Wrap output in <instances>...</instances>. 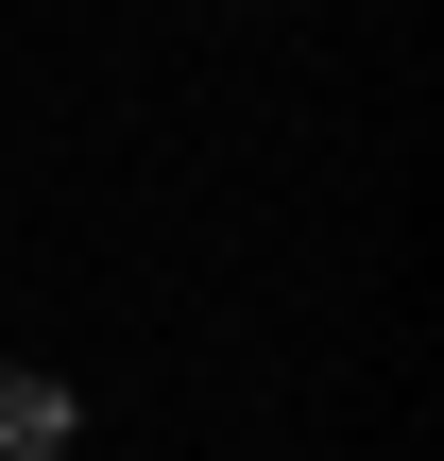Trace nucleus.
Returning a JSON list of instances; mask_svg holds the SVG:
<instances>
[{"label": "nucleus", "instance_id": "1", "mask_svg": "<svg viewBox=\"0 0 444 461\" xmlns=\"http://www.w3.org/2000/svg\"><path fill=\"white\" fill-rule=\"evenodd\" d=\"M68 376H0V461H68Z\"/></svg>", "mask_w": 444, "mask_h": 461}]
</instances>
